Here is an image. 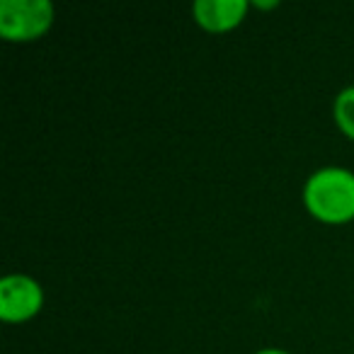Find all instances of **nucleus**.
<instances>
[{
	"label": "nucleus",
	"mask_w": 354,
	"mask_h": 354,
	"mask_svg": "<svg viewBox=\"0 0 354 354\" xmlns=\"http://www.w3.org/2000/svg\"><path fill=\"white\" fill-rule=\"evenodd\" d=\"M44 308V289L30 274H6L0 281V318L27 323Z\"/></svg>",
	"instance_id": "3"
},
{
	"label": "nucleus",
	"mask_w": 354,
	"mask_h": 354,
	"mask_svg": "<svg viewBox=\"0 0 354 354\" xmlns=\"http://www.w3.org/2000/svg\"><path fill=\"white\" fill-rule=\"evenodd\" d=\"M304 207L315 221L342 226L354 221V172L339 165H325L310 172L304 185Z\"/></svg>",
	"instance_id": "1"
},
{
	"label": "nucleus",
	"mask_w": 354,
	"mask_h": 354,
	"mask_svg": "<svg viewBox=\"0 0 354 354\" xmlns=\"http://www.w3.org/2000/svg\"><path fill=\"white\" fill-rule=\"evenodd\" d=\"M333 117L339 131L354 141V85H347L337 93L333 102Z\"/></svg>",
	"instance_id": "5"
},
{
	"label": "nucleus",
	"mask_w": 354,
	"mask_h": 354,
	"mask_svg": "<svg viewBox=\"0 0 354 354\" xmlns=\"http://www.w3.org/2000/svg\"><path fill=\"white\" fill-rule=\"evenodd\" d=\"M250 3L248 0H197L192 6V17L204 32L223 35L245 20Z\"/></svg>",
	"instance_id": "4"
},
{
	"label": "nucleus",
	"mask_w": 354,
	"mask_h": 354,
	"mask_svg": "<svg viewBox=\"0 0 354 354\" xmlns=\"http://www.w3.org/2000/svg\"><path fill=\"white\" fill-rule=\"evenodd\" d=\"M56 10L49 0H3L0 3V37L25 44L41 39L54 25Z\"/></svg>",
	"instance_id": "2"
},
{
	"label": "nucleus",
	"mask_w": 354,
	"mask_h": 354,
	"mask_svg": "<svg viewBox=\"0 0 354 354\" xmlns=\"http://www.w3.org/2000/svg\"><path fill=\"white\" fill-rule=\"evenodd\" d=\"M255 354H291L286 349H279V347H265V349H257Z\"/></svg>",
	"instance_id": "7"
},
{
	"label": "nucleus",
	"mask_w": 354,
	"mask_h": 354,
	"mask_svg": "<svg viewBox=\"0 0 354 354\" xmlns=\"http://www.w3.org/2000/svg\"><path fill=\"white\" fill-rule=\"evenodd\" d=\"M277 6H279L277 0H272V3H260V0H252V8H260V10H274Z\"/></svg>",
	"instance_id": "6"
}]
</instances>
